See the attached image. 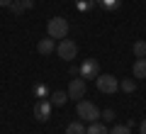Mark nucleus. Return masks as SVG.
<instances>
[{"instance_id": "obj_3", "label": "nucleus", "mask_w": 146, "mask_h": 134, "mask_svg": "<svg viewBox=\"0 0 146 134\" xmlns=\"http://www.w3.org/2000/svg\"><path fill=\"white\" fill-rule=\"evenodd\" d=\"M95 85H98V90L105 93V95H112V93L119 90V81H117L115 76H110V73H100V76L95 78Z\"/></svg>"}, {"instance_id": "obj_16", "label": "nucleus", "mask_w": 146, "mask_h": 134, "mask_svg": "<svg viewBox=\"0 0 146 134\" xmlns=\"http://www.w3.org/2000/svg\"><path fill=\"white\" fill-rule=\"evenodd\" d=\"M10 10L15 12V15H22V12H25V5H22V0H12V3H10Z\"/></svg>"}, {"instance_id": "obj_12", "label": "nucleus", "mask_w": 146, "mask_h": 134, "mask_svg": "<svg viewBox=\"0 0 146 134\" xmlns=\"http://www.w3.org/2000/svg\"><path fill=\"white\" fill-rule=\"evenodd\" d=\"M66 134H85V127H83V119H78V122H71L66 127Z\"/></svg>"}, {"instance_id": "obj_2", "label": "nucleus", "mask_w": 146, "mask_h": 134, "mask_svg": "<svg viewBox=\"0 0 146 134\" xmlns=\"http://www.w3.org/2000/svg\"><path fill=\"white\" fill-rule=\"evenodd\" d=\"M76 115H78L83 122H95V119H100V110H98V105L90 103V100H78Z\"/></svg>"}, {"instance_id": "obj_9", "label": "nucleus", "mask_w": 146, "mask_h": 134, "mask_svg": "<svg viewBox=\"0 0 146 134\" xmlns=\"http://www.w3.org/2000/svg\"><path fill=\"white\" fill-rule=\"evenodd\" d=\"M131 73H134V78H146V59H136L131 66Z\"/></svg>"}, {"instance_id": "obj_19", "label": "nucleus", "mask_w": 146, "mask_h": 134, "mask_svg": "<svg viewBox=\"0 0 146 134\" xmlns=\"http://www.w3.org/2000/svg\"><path fill=\"white\" fill-rule=\"evenodd\" d=\"M22 5H25V10H29V7L34 5V3H32V0H22Z\"/></svg>"}, {"instance_id": "obj_15", "label": "nucleus", "mask_w": 146, "mask_h": 134, "mask_svg": "<svg viewBox=\"0 0 146 134\" xmlns=\"http://www.w3.org/2000/svg\"><path fill=\"white\" fill-rule=\"evenodd\" d=\"M110 134H131V127L129 124H115L110 129Z\"/></svg>"}, {"instance_id": "obj_18", "label": "nucleus", "mask_w": 146, "mask_h": 134, "mask_svg": "<svg viewBox=\"0 0 146 134\" xmlns=\"http://www.w3.org/2000/svg\"><path fill=\"white\" fill-rule=\"evenodd\" d=\"M100 119H102L105 124L112 122V119H115V112H112V110H105V112H100Z\"/></svg>"}, {"instance_id": "obj_7", "label": "nucleus", "mask_w": 146, "mask_h": 134, "mask_svg": "<svg viewBox=\"0 0 146 134\" xmlns=\"http://www.w3.org/2000/svg\"><path fill=\"white\" fill-rule=\"evenodd\" d=\"M49 110H51V100H39L34 107V117L39 119V122H46L49 119Z\"/></svg>"}, {"instance_id": "obj_4", "label": "nucleus", "mask_w": 146, "mask_h": 134, "mask_svg": "<svg viewBox=\"0 0 146 134\" xmlns=\"http://www.w3.org/2000/svg\"><path fill=\"white\" fill-rule=\"evenodd\" d=\"M56 54H58V59H63V61H73V59L78 56V47H76L73 39H61L56 44Z\"/></svg>"}, {"instance_id": "obj_6", "label": "nucleus", "mask_w": 146, "mask_h": 134, "mask_svg": "<svg viewBox=\"0 0 146 134\" xmlns=\"http://www.w3.org/2000/svg\"><path fill=\"white\" fill-rule=\"evenodd\" d=\"M100 76V63L95 59H85L80 66V78H98Z\"/></svg>"}, {"instance_id": "obj_13", "label": "nucleus", "mask_w": 146, "mask_h": 134, "mask_svg": "<svg viewBox=\"0 0 146 134\" xmlns=\"http://www.w3.org/2000/svg\"><path fill=\"white\" fill-rule=\"evenodd\" d=\"M49 100H51V105H56V107H58V105H66V100H68V93H63V90H56V93H54Z\"/></svg>"}, {"instance_id": "obj_21", "label": "nucleus", "mask_w": 146, "mask_h": 134, "mask_svg": "<svg viewBox=\"0 0 146 134\" xmlns=\"http://www.w3.org/2000/svg\"><path fill=\"white\" fill-rule=\"evenodd\" d=\"M139 132H141V134H146V119H144V122L139 124Z\"/></svg>"}, {"instance_id": "obj_1", "label": "nucleus", "mask_w": 146, "mask_h": 134, "mask_svg": "<svg viewBox=\"0 0 146 134\" xmlns=\"http://www.w3.org/2000/svg\"><path fill=\"white\" fill-rule=\"evenodd\" d=\"M46 32L51 39H66L68 34V20L66 17H51L46 22Z\"/></svg>"}, {"instance_id": "obj_20", "label": "nucleus", "mask_w": 146, "mask_h": 134, "mask_svg": "<svg viewBox=\"0 0 146 134\" xmlns=\"http://www.w3.org/2000/svg\"><path fill=\"white\" fill-rule=\"evenodd\" d=\"M90 3H93V0H78V5H80V7H88Z\"/></svg>"}, {"instance_id": "obj_22", "label": "nucleus", "mask_w": 146, "mask_h": 134, "mask_svg": "<svg viewBox=\"0 0 146 134\" xmlns=\"http://www.w3.org/2000/svg\"><path fill=\"white\" fill-rule=\"evenodd\" d=\"M10 3L12 0H0V7H10Z\"/></svg>"}, {"instance_id": "obj_10", "label": "nucleus", "mask_w": 146, "mask_h": 134, "mask_svg": "<svg viewBox=\"0 0 146 134\" xmlns=\"http://www.w3.org/2000/svg\"><path fill=\"white\" fill-rule=\"evenodd\" d=\"M85 134H110V129L105 127L100 119H95V122H90V127L85 129Z\"/></svg>"}, {"instance_id": "obj_5", "label": "nucleus", "mask_w": 146, "mask_h": 134, "mask_svg": "<svg viewBox=\"0 0 146 134\" xmlns=\"http://www.w3.org/2000/svg\"><path fill=\"white\" fill-rule=\"evenodd\" d=\"M66 93H68V98H73V100H80V98L85 95V78H73Z\"/></svg>"}, {"instance_id": "obj_8", "label": "nucleus", "mask_w": 146, "mask_h": 134, "mask_svg": "<svg viewBox=\"0 0 146 134\" xmlns=\"http://www.w3.org/2000/svg\"><path fill=\"white\" fill-rule=\"evenodd\" d=\"M54 49H56V44H54L51 37H46V39H39V41H36V51L42 54V56H49V54H54Z\"/></svg>"}, {"instance_id": "obj_14", "label": "nucleus", "mask_w": 146, "mask_h": 134, "mask_svg": "<svg viewBox=\"0 0 146 134\" xmlns=\"http://www.w3.org/2000/svg\"><path fill=\"white\" fill-rule=\"evenodd\" d=\"M119 88L124 90V93H134L136 90V81L134 78H124V81H119Z\"/></svg>"}, {"instance_id": "obj_17", "label": "nucleus", "mask_w": 146, "mask_h": 134, "mask_svg": "<svg viewBox=\"0 0 146 134\" xmlns=\"http://www.w3.org/2000/svg\"><path fill=\"white\" fill-rule=\"evenodd\" d=\"M98 3H100L102 7H107V10H115V7H119L122 0H98Z\"/></svg>"}, {"instance_id": "obj_11", "label": "nucleus", "mask_w": 146, "mask_h": 134, "mask_svg": "<svg viewBox=\"0 0 146 134\" xmlns=\"http://www.w3.org/2000/svg\"><path fill=\"white\" fill-rule=\"evenodd\" d=\"M131 54H134L136 59H146V41L144 39L134 41V44H131Z\"/></svg>"}]
</instances>
